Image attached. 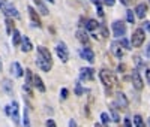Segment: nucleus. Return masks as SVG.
I'll return each instance as SVG.
<instances>
[{
  "label": "nucleus",
  "instance_id": "2f4dec72",
  "mask_svg": "<svg viewBox=\"0 0 150 127\" xmlns=\"http://www.w3.org/2000/svg\"><path fill=\"white\" fill-rule=\"evenodd\" d=\"M68 96H69V91H68V88H62V91H60V97L62 99H68Z\"/></svg>",
  "mask_w": 150,
  "mask_h": 127
},
{
  "label": "nucleus",
  "instance_id": "09e8293b",
  "mask_svg": "<svg viewBox=\"0 0 150 127\" xmlns=\"http://www.w3.org/2000/svg\"><path fill=\"white\" fill-rule=\"evenodd\" d=\"M2 69H3V63H2V58H0V72H2Z\"/></svg>",
  "mask_w": 150,
  "mask_h": 127
},
{
  "label": "nucleus",
  "instance_id": "7ed1b4c3",
  "mask_svg": "<svg viewBox=\"0 0 150 127\" xmlns=\"http://www.w3.org/2000/svg\"><path fill=\"white\" fill-rule=\"evenodd\" d=\"M144 39H146L144 29H137V30L132 33V37H131V45H132L134 48H140V46L144 44Z\"/></svg>",
  "mask_w": 150,
  "mask_h": 127
},
{
  "label": "nucleus",
  "instance_id": "6e6552de",
  "mask_svg": "<svg viewBox=\"0 0 150 127\" xmlns=\"http://www.w3.org/2000/svg\"><path fill=\"white\" fill-rule=\"evenodd\" d=\"M2 11H3V14H5L6 17H9V18H20V14H18L17 8H15L14 5H11V3H8Z\"/></svg>",
  "mask_w": 150,
  "mask_h": 127
},
{
  "label": "nucleus",
  "instance_id": "4be33fe9",
  "mask_svg": "<svg viewBox=\"0 0 150 127\" xmlns=\"http://www.w3.org/2000/svg\"><path fill=\"white\" fill-rule=\"evenodd\" d=\"M21 41H23L21 33H20L18 30H14V32H12V42H14V45H20Z\"/></svg>",
  "mask_w": 150,
  "mask_h": 127
},
{
  "label": "nucleus",
  "instance_id": "9b49d317",
  "mask_svg": "<svg viewBox=\"0 0 150 127\" xmlns=\"http://www.w3.org/2000/svg\"><path fill=\"white\" fill-rule=\"evenodd\" d=\"M110 49H111V53H112V55H114V57H117V58H122L123 57V46H122L120 42H112Z\"/></svg>",
  "mask_w": 150,
  "mask_h": 127
},
{
  "label": "nucleus",
  "instance_id": "a878e982",
  "mask_svg": "<svg viewBox=\"0 0 150 127\" xmlns=\"http://www.w3.org/2000/svg\"><path fill=\"white\" fill-rule=\"evenodd\" d=\"M134 124L135 127H144V121H143V117L141 115H134Z\"/></svg>",
  "mask_w": 150,
  "mask_h": 127
},
{
  "label": "nucleus",
  "instance_id": "2eb2a0df",
  "mask_svg": "<svg viewBox=\"0 0 150 127\" xmlns=\"http://www.w3.org/2000/svg\"><path fill=\"white\" fill-rule=\"evenodd\" d=\"M11 72H12V75H14V76H17V78H21L26 70H23V67L18 65V63L14 61V63L11 65Z\"/></svg>",
  "mask_w": 150,
  "mask_h": 127
},
{
  "label": "nucleus",
  "instance_id": "72a5a7b5",
  "mask_svg": "<svg viewBox=\"0 0 150 127\" xmlns=\"http://www.w3.org/2000/svg\"><path fill=\"white\" fill-rule=\"evenodd\" d=\"M83 93H84V90L81 88V85L78 84V85H77V88H75V94H77V96H81Z\"/></svg>",
  "mask_w": 150,
  "mask_h": 127
},
{
  "label": "nucleus",
  "instance_id": "79ce46f5",
  "mask_svg": "<svg viewBox=\"0 0 150 127\" xmlns=\"http://www.w3.org/2000/svg\"><path fill=\"white\" fill-rule=\"evenodd\" d=\"M146 79H147V82L150 84V69L146 70Z\"/></svg>",
  "mask_w": 150,
  "mask_h": 127
},
{
  "label": "nucleus",
  "instance_id": "c756f323",
  "mask_svg": "<svg viewBox=\"0 0 150 127\" xmlns=\"http://www.w3.org/2000/svg\"><path fill=\"white\" fill-rule=\"evenodd\" d=\"M101 120H102V124H105V126H107V124L110 123V120H111V117L108 115V114H107V112H102V114H101Z\"/></svg>",
  "mask_w": 150,
  "mask_h": 127
},
{
  "label": "nucleus",
  "instance_id": "3c124183",
  "mask_svg": "<svg viewBox=\"0 0 150 127\" xmlns=\"http://www.w3.org/2000/svg\"><path fill=\"white\" fill-rule=\"evenodd\" d=\"M47 2H50V3H54V2H56V0H47Z\"/></svg>",
  "mask_w": 150,
  "mask_h": 127
},
{
  "label": "nucleus",
  "instance_id": "58836bf2",
  "mask_svg": "<svg viewBox=\"0 0 150 127\" xmlns=\"http://www.w3.org/2000/svg\"><path fill=\"white\" fill-rule=\"evenodd\" d=\"M101 30H102V36H104V37H107V36H108V33H107L105 25H101Z\"/></svg>",
  "mask_w": 150,
  "mask_h": 127
},
{
  "label": "nucleus",
  "instance_id": "5701e85b",
  "mask_svg": "<svg viewBox=\"0 0 150 127\" xmlns=\"http://www.w3.org/2000/svg\"><path fill=\"white\" fill-rule=\"evenodd\" d=\"M5 24H6V32H8V34H12V32L15 30V29H14V20L9 18V17H6Z\"/></svg>",
  "mask_w": 150,
  "mask_h": 127
},
{
  "label": "nucleus",
  "instance_id": "8fccbe9b",
  "mask_svg": "<svg viewBox=\"0 0 150 127\" xmlns=\"http://www.w3.org/2000/svg\"><path fill=\"white\" fill-rule=\"evenodd\" d=\"M122 3L123 5H128V0H122Z\"/></svg>",
  "mask_w": 150,
  "mask_h": 127
},
{
  "label": "nucleus",
  "instance_id": "4c0bfd02",
  "mask_svg": "<svg viewBox=\"0 0 150 127\" xmlns=\"http://www.w3.org/2000/svg\"><path fill=\"white\" fill-rule=\"evenodd\" d=\"M98 15H99V17H104V9L99 6V5H98Z\"/></svg>",
  "mask_w": 150,
  "mask_h": 127
},
{
  "label": "nucleus",
  "instance_id": "a19ab883",
  "mask_svg": "<svg viewBox=\"0 0 150 127\" xmlns=\"http://www.w3.org/2000/svg\"><path fill=\"white\" fill-rule=\"evenodd\" d=\"M144 29L150 33V21H146V22H144Z\"/></svg>",
  "mask_w": 150,
  "mask_h": 127
},
{
  "label": "nucleus",
  "instance_id": "6ab92c4d",
  "mask_svg": "<svg viewBox=\"0 0 150 127\" xmlns=\"http://www.w3.org/2000/svg\"><path fill=\"white\" fill-rule=\"evenodd\" d=\"M75 34H77V39H78L81 44H87V42H89V34H87L83 29L77 30V33H75Z\"/></svg>",
  "mask_w": 150,
  "mask_h": 127
},
{
  "label": "nucleus",
  "instance_id": "ddd939ff",
  "mask_svg": "<svg viewBox=\"0 0 150 127\" xmlns=\"http://www.w3.org/2000/svg\"><path fill=\"white\" fill-rule=\"evenodd\" d=\"M27 11H29V15H30V18H32V22H33V25H36V27H42L41 18H39V15L36 14V11H35L32 6H29V8H27Z\"/></svg>",
  "mask_w": 150,
  "mask_h": 127
},
{
  "label": "nucleus",
  "instance_id": "9d476101",
  "mask_svg": "<svg viewBox=\"0 0 150 127\" xmlns=\"http://www.w3.org/2000/svg\"><path fill=\"white\" fill-rule=\"evenodd\" d=\"M80 78L83 81H92L95 78V70L92 67H83L80 70Z\"/></svg>",
  "mask_w": 150,
  "mask_h": 127
},
{
  "label": "nucleus",
  "instance_id": "603ef678",
  "mask_svg": "<svg viewBox=\"0 0 150 127\" xmlns=\"http://www.w3.org/2000/svg\"><path fill=\"white\" fill-rule=\"evenodd\" d=\"M147 126H149V127H150V118H149V120H147Z\"/></svg>",
  "mask_w": 150,
  "mask_h": 127
},
{
  "label": "nucleus",
  "instance_id": "de8ad7c7",
  "mask_svg": "<svg viewBox=\"0 0 150 127\" xmlns=\"http://www.w3.org/2000/svg\"><path fill=\"white\" fill-rule=\"evenodd\" d=\"M95 127H105V124H102V123H96Z\"/></svg>",
  "mask_w": 150,
  "mask_h": 127
},
{
  "label": "nucleus",
  "instance_id": "bb28decb",
  "mask_svg": "<svg viewBox=\"0 0 150 127\" xmlns=\"http://www.w3.org/2000/svg\"><path fill=\"white\" fill-rule=\"evenodd\" d=\"M23 91L26 93L27 96H30V97L33 96V90H32V85H29V84H24V85H23Z\"/></svg>",
  "mask_w": 150,
  "mask_h": 127
},
{
  "label": "nucleus",
  "instance_id": "aec40b11",
  "mask_svg": "<svg viewBox=\"0 0 150 127\" xmlns=\"http://www.w3.org/2000/svg\"><path fill=\"white\" fill-rule=\"evenodd\" d=\"M86 29L89 30V32H93V30L99 29V22L96 20H89V21H87V24H86Z\"/></svg>",
  "mask_w": 150,
  "mask_h": 127
},
{
  "label": "nucleus",
  "instance_id": "0eeeda50",
  "mask_svg": "<svg viewBox=\"0 0 150 127\" xmlns=\"http://www.w3.org/2000/svg\"><path fill=\"white\" fill-rule=\"evenodd\" d=\"M12 121H14L15 124H20V106H18V102H12L11 103V115Z\"/></svg>",
  "mask_w": 150,
  "mask_h": 127
},
{
  "label": "nucleus",
  "instance_id": "dca6fc26",
  "mask_svg": "<svg viewBox=\"0 0 150 127\" xmlns=\"http://www.w3.org/2000/svg\"><path fill=\"white\" fill-rule=\"evenodd\" d=\"M135 15L138 17V18H144L146 17V14H147V5L146 3H140V5H137V8H135Z\"/></svg>",
  "mask_w": 150,
  "mask_h": 127
},
{
  "label": "nucleus",
  "instance_id": "1a4fd4ad",
  "mask_svg": "<svg viewBox=\"0 0 150 127\" xmlns=\"http://www.w3.org/2000/svg\"><path fill=\"white\" fill-rule=\"evenodd\" d=\"M114 103L117 105V108H122V109H126L129 106V100L126 99V96H125L123 93H117L116 94V100Z\"/></svg>",
  "mask_w": 150,
  "mask_h": 127
},
{
  "label": "nucleus",
  "instance_id": "f257e3e1",
  "mask_svg": "<svg viewBox=\"0 0 150 127\" xmlns=\"http://www.w3.org/2000/svg\"><path fill=\"white\" fill-rule=\"evenodd\" d=\"M36 65L44 72H50L53 67V57L51 53L45 46H38V57H36Z\"/></svg>",
  "mask_w": 150,
  "mask_h": 127
},
{
  "label": "nucleus",
  "instance_id": "49530a36",
  "mask_svg": "<svg viewBox=\"0 0 150 127\" xmlns=\"http://www.w3.org/2000/svg\"><path fill=\"white\" fill-rule=\"evenodd\" d=\"M92 3H93V5H96V6H98V5H99V3H101V0H92Z\"/></svg>",
  "mask_w": 150,
  "mask_h": 127
},
{
  "label": "nucleus",
  "instance_id": "b1692460",
  "mask_svg": "<svg viewBox=\"0 0 150 127\" xmlns=\"http://www.w3.org/2000/svg\"><path fill=\"white\" fill-rule=\"evenodd\" d=\"M33 2L36 3V6H38V8H39V12H41L42 15H48V9H47V8H45V5L42 3V0H33Z\"/></svg>",
  "mask_w": 150,
  "mask_h": 127
},
{
  "label": "nucleus",
  "instance_id": "393cba45",
  "mask_svg": "<svg viewBox=\"0 0 150 127\" xmlns=\"http://www.w3.org/2000/svg\"><path fill=\"white\" fill-rule=\"evenodd\" d=\"M24 75H26V84H29V85H33V78H35V75L32 73V70H30V69H26Z\"/></svg>",
  "mask_w": 150,
  "mask_h": 127
},
{
  "label": "nucleus",
  "instance_id": "423d86ee",
  "mask_svg": "<svg viewBox=\"0 0 150 127\" xmlns=\"http://www.w3.org/2000/svg\"><path fill=\"white\" fill-rule=\"evenodd\" d=\"M112 33L117 37L125 36V33H126V25L123 24V21H114L112 22Z\"/></svg>",
  "mask_w": 150,
  "mask_h": 127
},
{
  "label": "nucleus",
  "instance_id": "a211bd4d",
  "mask_svg": "<svg viewBox=\"0 0 150 127\" xmlns=\"http://www.w3.org/2000/svg\"><path fill=\"white\" fill-rule=\"evenodd\" d=\"M33 85L38 88V91H41V93H45V85H44V81L41 79V76L39 75H35V78H33Z\"/></svg>",
  "mask_w": 150,
  "mask_h": 127
},
{
  "label": "nucleus",
  "instance_id": "f3484780",
  "mask_svg": "<svg viewBox=\"0 0 150 127\" xmlns=\"http://www.w3.org/2000/svg\"><path fill=\"white\" fill-rule=\"evenodd\" d=\"M32 48H33V45H32L30 39H29L27 36H23V41H21V51H23V53H30Z\"/></svg>",
  "mask_w": 150,
  "mask_h": 127
},
{
  "label": "nucleus",
  "instance_id": "c85d7f7f",
  "mask_svg": "<svg viewBox=\"0 0 150 127\" xmlns=\"http://www.w3.org/2000/svg\"><path fill=\"white\" fill-rule=\"evenodd\" d=\"M126 20H128V22L134 24V21H135V15H134V12H132V11H126Z\"/></svg>",
  "mask_w": 150,
  "mask_h": 127
},
{
  "label": "nucleus",
  "instance_id": "a18cd8bd",
  "mask_svg": "<svg viewBox=\"0 0 150 127\" xmlns=\"http://www.w3.org/2000/svg\"><path fill=\"white\" fill-rule=\"evenodd\" d=\"M125 69H126V66H125V65H120V66H119V72H123Z\"/></svg>",
  "mask_w": 150,
  "mask_h": 127
},
{
  "label": "nucleus",
  "instance_id": "39448f33",
  "mask_svg": "<svg viewBox=\"0 0 150 127\" xmlns=\"http://www.w3.org/2000/svg\"><path fill=\"white\" fill-rule=\"evenodd\" d=\"M131 81H132V85L135 90H143V79H141V75L138 70H132V75H131Z\"/></svg>",
  "mask_w": 150,
  "mask_h": 127
},
{
  "label": "nucleus",
  "instance_id": "c03bdc74",
  "mask_svg": "<svg viewBox=\"0 0 150 127\" xmlns=\"http://www.w3.org/2000/svg\"><path fill=\"white\" fill-rule=\"evenodd\" d=\"M146 54H147V57L150 58V44L147 45V49H146Z\"/></svg>",
  "mask_w": 150,
  "mask_h": 127
},
{
  "label": "nucleus",
  "instance_id": "f704fd0d",
  "mask_svg": "<svg viewBox=\"0 0 150 127\" xmlns=\"http://www.w3.org/2000/svg\"><path fill=\"white\" fill-rule=\"evenodd\" d=\"M134 63H135V65L138 66V67H140V66H143V63H141V58H140L138 55H135V57H134Z\"/></svg>",
  "mask_w": 150,
  "mask_h": 127
},
{
  "label": "nucleus",
  "instance_id": "7c9ffc66",
  "mask_svg": "<svg viewBox=\"0 0 150 127\" xmlns=\"http://www.w3.org/2000/svg\"><path fill=\"white\" fill-rule=\"evenodd\" d=\"M120 44H122V46H123L125 49H131V44H129V41H128V39L122 37V39H120Z\"/></svg>",
  "mask_w": 150,
  "mask_h": 127
},
{
  "label": "nucleus",
  "instance_id": "ea45409f",
  "mask_svg": "<svg viewBox=\"0 0 150 127\" xmlns=\"http://www.w3.org/2000/svg\"><path fill=\"white\" fill-rule=\"evenodd\" d=\"M8 5V2H6V0H0V11H2L5 6Z\"/></svg>",
  "mask_w": 150,
  "mask_h": 127
},
{
  "label": "nucleus",
  "instance_id": "4468645a",
  "mask_svg": "<svg viewBox=\"0 0 150 127\" xmlns=\"http://www.w3.org/2000/svg\"><path fill=\"white\" fill-rule=\"evenodd\" d=\"M108 111H110L111 120L114 121V123H119V121H120V115H119V112H117V105H116V103H111V105L108 106Z\"/></svg>",
  "mask_w": 150,
  "mask_h": 127
},
{
  "label": "nucleus",
  "instance_id": "412c9836",
  "mask_svg": "<svg viewBox=\"0 0 150 127\" xmlns=\"http://www.w3.org/2000/svg\"><path fill=\"white\" fill-rule=\"evenodd\" d=\"M2 87H3V90H5L8 94H12V90H14V85H12V82H11L9 79H3Z\"/></svg>",
  "mask_w": 150,
  "mask_h": 127
},
{
  "label": "nucleus",
  "instance_id": "f03ea898",
  "mask_svg": "<svg viewBox=\"0 0 150 127\" xmlns=\"http://www.w3.org/2000/svg\"><path fill=\"white\" fill-rule=\"evenodd\" d=\"M99 78H101L102 84L108 88L114 87V85H119V81L116 78V75L112 72H110V70H107V69H102L101 72H99Z\"/></svg>",
  "mask_w": 150,
  "mask_h": 127
},
{
  "label": "nucleus",
  "instance_id": "473e14b6",
  "mask_svg": "<svg viewBox=\"0 0 150 127\" xmlns=\"http://www.w3.org/2000/svg\"><path fill=\"white\" fill-rule=\"evenodd\" d=\"M47 127H57V124H56V121H54V120L48 118V120H47Z\"/></svg>",
  "mask_w": 150,
  "mask_h": 127
},
{
  "label": "nucleus",
  "instance_id": "c9c22d12",
  "mask_svg": "<svg viewBox=\"0 0 150 127\" xmlns=\"http://www.w3.org/2000/svg\"><path fill=\"white\" fill-rule=\"evenodd\" d=\"M123 127H132V121L129 118H125L123 120Z\"/></svg>",
  "mask_w": 150,
  "mask_h": 127
},
{
  "label": "nucleus",
  "instance_id": "f8f14e48",
  "mask_svg": "<svg viewBox=\"0 0 150 127\" xmlns=\"http://www.w3.org/2000/svg\"><path fill=\"white\" fill-rule=\"evenodd\" d=\"M81 57H83L84 60H87L89 63H93V61H95V53H93V49L89 48V46L83 48V49H81Z\"/></svg>",
  "mask_w": 150,
  "mask_h": 127
},
{
  "label": "nucleus",
  "instance_id": "cd10ccee",
  "mask_svg": "<svg viewBox=\"0 0 150 127\" xmlns=\"http://www.w3.org/2000/svg\"><path fill=\"white\" fill-rule=\"evenodd\" d=\"M23 124H24V127H30L29 114H27V111H26V109H24V115H23Z\"/></svg>",
  "mask_w": 150,
  "mask_h": 127
},
{
  "label": "nucleus",
  "instance_id": "864d4df0",
  "mask_svg": "<svg viewBox=\"0 0 150 127\" xmlns=\"http://www.w3.org/2000/svg\"><path fill=\"white\" fill-rule=\"evenodd\" d=\"M149 3H150V0H149Z\"/></svg>",
  "mask_w": 150,
  "mask_h": 127
},
{
  "label": "nucleus",
  "instance_id": "e433bc0d",
  "mask_svg": "<svg viewBox=\"0 0 150 127\" xmlns=\"http://www.w3.org/2000/svg\"><path fill=\"white\" fill-rule=\"evenodd\" d=\"M104 3L107 6H114L116 5V0H104Z\"/></svg>",
  "mask_w": 150,
  "mask_h": 127
},
{
  "label": "nucleus",
  "instance_id": "20e7f679",
  "mask_svg": "<svg viewBox=\"0 0 150 127\" xmlns=\"http://www.w3.org/2000/svg\"><path fill=\"white\" fill-rule=\"evenodd\" d=\"M56 54H57V57L63 61V63H68V61H69V49H68V46H66L65 42L57 44V46H56Z\"/></svg>",
  "mask_w": 150,
  "mask_h": 127
},
{
  "label": "nucleus",
  "instance_id": "37998d69",
  "mask_svg": "<svg viewBox=\"0 0 150 127\" xmlns=\"http://www.w3.org/2000/svg\"><path fill=\"white\" fill-rule=\"evenodd\" d=\"M69 127H78L77 123H75V120H69Z\"/></svg>",
  "mask_w": 150,
  "mask_h": 127
}]
</instances>
